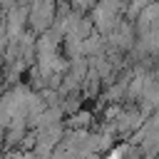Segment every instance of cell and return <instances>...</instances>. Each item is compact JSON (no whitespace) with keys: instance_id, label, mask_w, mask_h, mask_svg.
Listing matches in <instances>:
<instances>
[{"instance_id":"obj_1","label":"cell","mask_w":159,"mask_h":159,"mask_svg":"<svg viewBox=\"0 0 159 159\" xmlns=\"http://www.w3.org/2000/svg\"><path fill=\"white\" fill-rule=\"evenodd\" d=\"M89 122H92V114H89V112H75V114L70 117V127H72V129H77V127L87 129Z\"/></svg>"},{"instance_id":"obj_2","label":"cell","mask_w":159,"mask_h":159,"mask_svg":"<svg viewBox=\"0 0 159 159\" xmlns=\"http://www.w3.org/2000/svg\"><path fill=\"white\" fill-rule=\"evenodd\" d=\"M0 67H2V60H0Z\"/></svg>"}]
</instances>
